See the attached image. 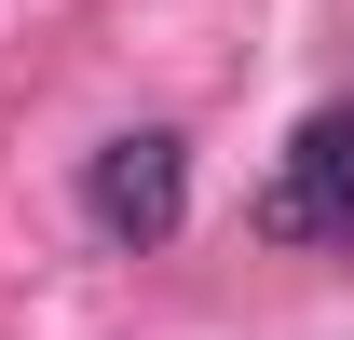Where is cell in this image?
Instances as JSON below:
<instances>
[{"label":"cell","instance_id":"2","mask_svg":"<svg viewBox=\"0 0 354 340\" xmlns=\"http://www.w3.org/2000/svg\"><path fill=\"white\" fill-rule=\"evenodd\" d=\"M259 232L272 245H354V109H313L286 136V164L259 191Z\"/></svg>","mask_w":354,"mask_h":340},{"label":"cell","instance_id":"1","mask_svg":"<svg viewBox=\"0 0 354 340\" xmlns=\"http://www.w3.org/2000/svg\"><path fill=\"white\" fill-rule=\"evenodd\" d=\"M82 218L109 232V245H177V218H191V136H177V123H123V136H95V164H82Z\"/></svg>","mask_w":354,"mask_h":340}]
</instances>
